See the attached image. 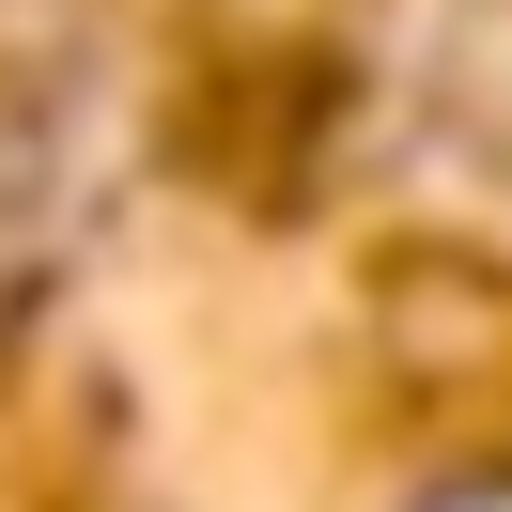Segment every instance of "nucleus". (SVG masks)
Wrapping results in <instances>:
<instances>
[{
    "instance_id": "obj_1",
    "label": "nucleus",
    "mask_w": 512,
    "mask_h": 512,
    "mask_svg": "<svg viewBox=\"0 0 512 512\" xmlns=\"http://www.w3.org/2000/svg\"><path fill=\"white\" fill-rule=\"evenodd\" d=\"M450 512H512V481H481V497H450Z\"/></svg>"
}]
</instances>
